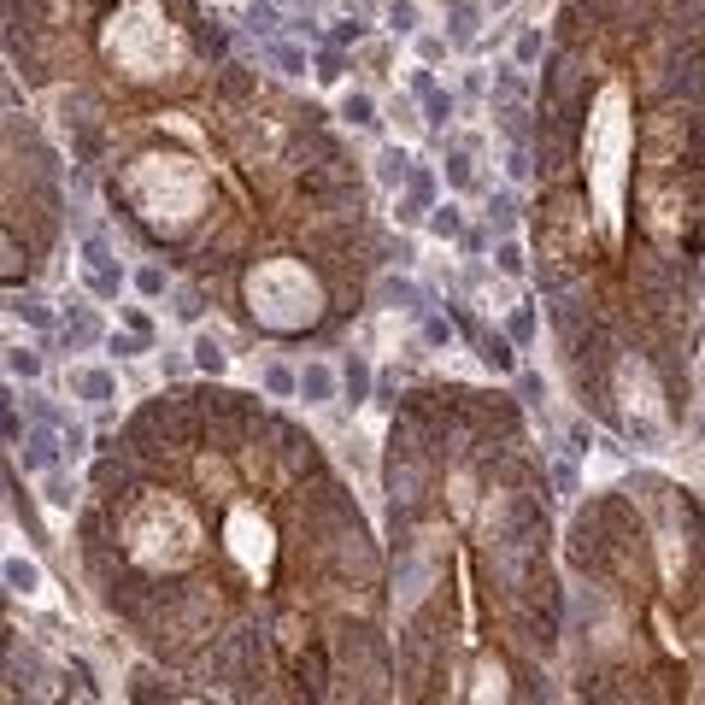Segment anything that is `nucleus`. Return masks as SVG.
Here are the masks:
<instances>
[{"mask_svg": "<svg viewBox=\"0 0 705 705\" xmlns=\"http://www.w3.org/2000/svg\"><path fill=\"white\" fill-rule=\"evenodd\" d=\"M247 306H253V318L265 329H306L318 318V306H324V294H318L311 270L277 259V265H259L247 277Z\"/></svg>", "mask_w": 705, "mask_h": 705, "instance_id": "f257e3e1", "label": "nucleus"}, {"mask_svg": "<svg viewBox=\"0 0 705 705\" xmlns=\"http://www.w3.org/2000/svg\"><path fill=\"white\" fill-rule=\"evenodd\" d=\"M229 547H236V559L247 564V570H265V559H270V529L259 523L253 506H241L236 518H229Z\"/></svg>", "mask_w": 705, "mask_h": 705, "instance_id": "f03ea898", "label": "nucleus"}, {"mask_svg": "<svg viewBox=\"0 0 705 705\" xmlns=\"http://www.w3.org/2000/svg\"><path fill=\"white\" fill-rule=\"evenodd\" d=\"M18 459H24V470H36V477H47V470L65 465V441H59L54 423H42V429H29L24 441H18Z\"/></svg>", "mask_w": 705, "mask_h": 705, "instance_id": "7ed1b4c3", "label": "nucleus"}, {"mask_svg": "<svg viewBox=\"0 0 705 705\" xmlns=\"http://www.w3.org/2000/svg\"><path fill=\"white\" fill-rule=\"evenodd\" d=\"M411 95H418V106H423V124H435V129L452 124V112H459V95L435 83V70H418V77H411Z\"/></svg>", "mask_w": 705, "mask_h": 705, "instance_id": "20e7f679", "label": "nucleus"}, {"mask_svg": "<svg viewBox=\"0 0 705 705\" xmlns=\"http://www.w3.org/2000/svg\"><path fill=\"white\" fill-rule=\"evenodd\" d=\"M300 400L306 406H336L341 400V370L329 359H306L300 365Z\"/></svg>", "mask_w": 705, "mask_h": 705, "instance_id": "39448f33", "label": "nucleus"}, {"mask_svg": "<svg viewBox=\"0 0 705 705\" xmlns=\"http://www.w3.org/2000/svg\"><path fill=\"white\" fill-rule=\"evenodd\" d=\"M377 300H382L388 311H406V318H423V311H429V294H423L411 277H400V270L377 277Z\"/></svg>", "mask_w": 705, "mask_h": 705, "instance_id": "423d86ee", "label": "nucleus"}, {"mask_svg": "<svg viewBox=\"0 0 705 705\" xmlns=\"http://www.w3.org/2000/svg\"><path fill=\"white\" fill-rule=\"evenodd\" d=\"M59 336H65L70 352H88V347H100V341H106V329H100V318L88 306H77V300H70V306L59 311Z\"/></svg>", "mask_w": 705, "mask_h": 705, "instance_id": "0eeeda50", "label": "nucleus"}, {"mask_svg": "<svg viewBox=\"0 0 705 705\" xmlns=\"http://www.w3.org/2000/svg\"><path fill=\"white\" fill-rule=\"evenodd\" d=\"M70 394L88 400V406H112L118 400V377L106 365H77L70 370Z\"/></svg>", "mask_w": 705, "mask_h": 705, "instance_id": "6e6552de", "label": "nucleus"}, {"mask_svg": "<svg viewBox=\"0 0 705 705\" xmlns=\"http://www.w3.org/2000/svg\"><path fill=\"white\" fill-rule=\"evenodd\" d=\"M477 36H482V6H477V0H452V6H447V42L459 47V54H470Z\"/></svg>", "mask_w": 705, "mask_h": 705, "instance_id": "1a4fd4ad", "label": "nucleus"}, {"mask_svg": "<svg viewBox=\"0 0 705 705\" xmlns=\"http://www.w3.org/2000/svg\"><path fill=\"white\" fill-rule=\"evenodd\" d=\"M370 165H377L370 177H377L382 188H394V195H400V188L411 183V165H418V159H411L406 147H394V141H388V147H377V159H370Z\"/></svg>", "mask_w": 705, "mask_h": 705, "instance_id": "9d476101", "label": "nucleus"}, {"mask_svg": "<svg viewBox=\"0 0 705 705\" xmlns=\"http://www.w3.org/2000/svg\"><path fill=\"white\" fill-rule=\"evenodd\" d=\"M477 352H482V365L500 370V377H518V341L500 336V329H477Z\"/></svg>", "mask_w": 705, "mask_h": 705, "instance_id": "9b49d317", "label": "nucleus"}, {"mask_svg": "<svg viewBox=\"0 0 705 705\" xmlns=\"http://www.w3.org/2000/svg\"><path fill=\"white\" fill-rule=\"evenodd\" d=\"M0 576H6V593H42V564L36 559H24V552H6L0 559Z\"/></svg>", "mask_w": 705, "mask_h": 705, "instance_id": "f8f14e48", "label": "nucleus"}, {"mask_svg": "<svg viewBox=\"0 0 705 705\" xmlns=\"http://www.w3.org/2000/svg\"><path fill=\"white\" fill-rule=\"evenodd\" d=\"M518 224H523V200L511 195V188H494V195H488V229H494V241L518 236Z\"/></svg>", "mask_w": 705, "mask_h": 705, "instance_id": "ddd939ff", "label": "nucleus"}, {"mask_svg": "<svg viewBox=\"0 0 705 705\" xmlns=\"http://www.w3.org/2000/svg\"><path fill=\"white\" fill-rule=\"evenodd\" d=\"M423 229H429V236L435 241H465V212L452 206V200H435V206H429V218H423Z\"/></svg>", "mask_w": 705, "mask_h": 705, "instance_id": "4468645a", "label": "nucleus"}, {"mask_svg": "<svg viewBox=\"0 0 705 705\" xmlns=\"http://www.w3.org/2000/svg\"><path fill=\"white\" fill-rule=\"evenodd\" d=\"M6 311H12V318H24L29 329H59L54 300H42V294H12V300H6Z\"/></svg>", "mask_w": 705, "mask_h": 705, "instance_id": "2eb2a0df", "label": "nucleus"}, {"mask_svg": "<svg viewBox=\"0 0 705 705\" xmlns=\"http://www.w3.org/2000/svg\"><path fill=\"white\" fill-rule=\"evenodd\" d=\"M370 382H377V377H370V359H365V352H347V365H341V394H347L352 406H365Z\"/></svg>", "mask_w": 705, "mask_h": 705, "instance_id": "dca6fc26", "label": "nucleus"}, {"mask_svg": "<svg viewBox=\"0 0 705 705\" xmlns=\"http://www.w3.org/2000/svg\"><path fill=\"white\" fill-rule=\"evenodd\" d=\"M341 124H352V129H382L377 100H370L365 88H347V95H341Z\"/></svg>", "mask_w": 705, "mask_h": 705, "instance_id": "f3484780", "label": "nucleus"}, {"mask_svg": "<svg viewBox=\"0 0 705 705\" xmlns=\"http://www.w3.org/2000/svg\"><path fill=\"white\" fill-rule=\"evenodd\" d=\"M441 177H447V188H459V195H470L477 183V159H470V147H447V159H441Z\"/></svg>", "mask_w": 705, "mask_h": 705, "instance_id": "a211bd4d", "label": "nucleus"}, {"mask_svg": "<svg viewBox=\"0 0 705 705\" xmlns=\"http://www.w3.org/2000/svg\"><path fill=\"white\" fill-rule=\"evenodd\" d=\"M188 359H195V370H200V377H224V370H229V352H224V341H218V336H206V329L195 336Z\"/></svg>", "mask_w": 705, "mask_h": 705, "instance_id": "6ab92c4d", "label": "nucleus"}, {"mask_svg": "<svg viewBox=\"0 0 705 705\" xmlns=\"http://www.w3.org/2000/svg\"><path fill=\"white\" fill-rule=\"evenodd\" d=\"M42 500H47L54 511H70L77 500H83V488H77V477L59 465V470H47V477H42Z\"/></svg>", "mask_w": 705, "mask_h": 705, "instance_id": "aec40b11", "label": "nucleus"}, {"mask_svg": "<svg viewBox=\"0 0 705 705\" xmlns=\"http://www.w3.org/2000/svg\"><path fill=\"white\" fill-rule=\"evenodd\" d=\"M382 29H388V36H418L423 29L418 0H382Z\"/></svg>", "mask_w": 705, "mask_h": 705, "instance_id": "412c9836", "label": "nucleus"}, {"mask_svg": "<svg viewBox=\"0 0 705 705\" xmlns=\"http://www.w3.org/2000/svg\"><path fill=\"white\" fill-rule=\"evenodd\" d=\"M265 59H270V70H282V77H306V65H311V54L300 42H265Z\"/></svg>", "mask_w": 705, "mask_h": 705, "instance_id": "4be33fe9", "label": "nucleus"}, {"mask_svg": "<svg viewBox=\"0 0 705 705\" xmlns=\"http://www.w3.org/2000/svg\"><path fill=\"white\" fill-rule=\"evenodd\" d=\"M59 441H65V465H83L88 452H95V447H88V441H95V429H88L83 418H65V423H59Z\"/></svg>", "mask_w": 705, "mask_h": 705, "instance_id": "5701e85b", "label": "nucleus"}, {"mask_svg": "<svg viewBox=\"0 0 705 705\" xmlns=\"http://www.w3.org/2000/svg\"><path fill=\"white\" fill-rule=\"evenodd\" d=\"M6 377L12 382H42V352L24 347V341H12V347H6Z\"/></svg>", "mask_w": 705, "mask_h": 705, "instance_id": "b1692460", "label": "nucleus"}, {"mask_svg": "<svg viewBox=\"0 0 705 705\" xmlns=\"http://www.w3.org/2000/svg\"><path fill=\"white\" fill-rule=\"evenodd\" d=\"M494 270H500V277H511V282L529 270V253H523L518 236H500V241H494Z\"/></svg>", "mask_w": 705, "mask_h": 705, "instance_id": "393cba45", "label": "nucleus"}, {"mask_svg": "<svg viewBox=\"0 0 705 705\" xmlns=\"http://www.w3.org/2000/svg\"><path fill=\"white\" fill-rule=\"evenodd\" d=\"M552 488H559V500H576L582 494V470H576V452L570 447L552 452Z\"/></svg>", "mask_w": 705, "mask_h": 705, "instance_id": "a878e982", "label": "nucleus"}, {"mask_svg": "<svg viewBox=\"0 0 705 705\" xmlns=\"http://www.w3.org/2000/svg\"><path fill=\"white\" fill-rule=\"evenodd\" d=\"M506 336L518 341V347H535V336H541L535 306H506Z\"/></svg>", "mask_w": 705, "mask_h": 705, "instance_id": "bb28decb", "label": "nucleus"}, {"mask_svg": "<svg viewBox=\"0 0 705 705\" xmlns=\"http://www.w3.org/2000/svg\"><path fill=\"white\" fill-rule=\"evenodd\" d=\"M83 282H88V294H95V300H118V288H124V270H118V265H88Z\"/></svg>", "mask_w": 705, "mask_h": 705, "instance_id": "cd10ccee", "label": "nucleus"}, {"mask_svg": "<svg viewBox=\"0 0 705 705\" xmlns=\"http://www.w3.org/2000/svg\"><path fill=\"white\" fill-rule=\"evenodd\" d=\"M265 394L270 400H294L300 394V370H288V365H277V359H270V365H265Z\"/></svg>", "mask_w": 705, "mask_h": 705, "instance_id": "c85d7f7f", "label": "nucleus"}, {"mask_svg": "<svg viewBox=\"0 0 705 705\" xmlns=\"http://www.w3.org/2000/svg\"><path fill=\"white\" fill-rule=\"evenodd\" d=\"M129 282H136V294H141V300H165V294H170L165 265H136V277H129Z\"/></svg>", "mask_w": 705, "mask_h": 705, "instance_id": "c756f323", "label": "nucleus"}, {"mask_svg": "<svg viewBox=\"0 0 705 705\" xmlns=\"http://www.w3.org/2000/svg\"><path fill=\"white\" fill-rule=\"evenodd\" d=\"M400 195H406V200H418V206L429 212V206H435V165H411V183L400 188Z\"/></svg>", "mask_w": 705, "mask_h": 705, "instance_id": "7c9ffc66", "label": "nucleus"}, {"mask_svg": "<svg viewBox=\"0 0 705 705\" xmlns=\"http://www.w3.org/2000/svg\"><path fill=\"white\" fill-rule=\"evenodd\" d=\"M311 65H318V83H341V77H347V54H341L336 42L318 47V54H311Z\"/></svg>", "mask_w": 705, "mask_h": 705, "instance_id": "2f4dec72", "label": "nucleus"}, {"mask_svg": "<svg viewBox=\"0 0 705 705\" xmlns=\"http://www.w3.org/2000/svg\"><path fill=\"white\" fill-rule=\"evenodd\" d=\"M541 54H547V36H541L535 24H529V29H518V47H511V59H518V65L529 70V65H541Z\"/></svg>", "mask_w": 705, "mask_h": 705, "instance_id": "473e14b6", "label": "nucleus"}, {"mask_svg": "<svg viewBox=\"0 0 705 705\" xmlns=\"http://www.w3.org/2000/svg\"><path fill=\"white\" fill-rule=\"evenodd\" d=\"M170 300H177V324H200V311H206V294L200 288H170Z\"/></svg>", "mask_w": 705, "mask_h": 705, "instance_id": "72a5a7b5", "label": "nucleus"}, {"mask_svg": "<svg viewBox=\"0 0 705 705\" xmlns=\"http://www.w3.org/2000/svg\"><path fill=\"white\" fill-rule=\"evenodd\" d=\"M418 324H423V341H429V347H452V318H441L435 306L423 311Z\"/></svg>", "mask_w": 705, "mask_h": 705, "instance_id": "f704fd0d", "label": "nucleus"}, {"mask_svg": "<svg viewBox=\"0 0 705 705\" xmlns=\"http://www.w3.org/2000/svg\"><path fill=\"white\" fill-rule=\"evenodd\" d=\"M518 400L523 406H547V382H541L535 370H518Z\"/></svg>", "mask_w": 705, "mask_h": 705, "instance_id": "c9c22d12", "label": "nucleus"}, {"mask_svg": "<svg viewBox=\"0 0 705 705\" xmlns=\"http://www.w3.org/2000/svg\"><path fill=\"white\" fill-rule=\"evenodd\" d=\"M106 347H112V359H136V352H147V336L124 329V336H106Z\"/></svg>", "mask_w": 705, "mask_h": 705, "instance_id": "e433bc0d", "label": "nucleus"}, {"mask_svg": "<svg viewBox=\"0 0 705 705\" xmlns=\"http://www.w3.org/2000/svg\"><path fill=\"white\" fill-rule=\"evenodd\" d=\"M447 36H423V29H418V59H423V65H441V59H447Z\"/></svg>", "mask_w": 705, "mask_h": 705, "instance_id": "4c0bfd02", "label": "nucleus"}, {"mask_svg": "<svg viewBox=\"0 0 705 705\" xmlns=\"http://www.w3.org/2000/svg\"><path fill=\"white\" fill-rule=\"evenodd\" d=\"M506 177H511V183H529V177H535V165H529L523 147H506Z\"/></svg>", "mask_w": 705, "mask_h": 705, "instance_id": "58836bf2", "label": "nucleus"}, {"mask_svg": "<svg viewBox=\"0 0 705 705\" xmlns=\"http://www.w3.org/2000/svg\"><path fill=\"white\" fill-rule=\"evenodd\" d=\"M564 441H570V452H576V459H582V452L593 447V429H588V423L576 418V423H570V429H564Z\"/></svg>", "mask_w": 705, "mask_h": 705, "instance_id": "ea45409f", "label": "nucleus"}, {"mask_svg": "<svg viewBox=\"0 0 705 705\" xmlns=\"http://www.w3.org/2000/svg\"><path fill=\"white\" fill-rule=\"evenodd\" d=\"M359 36H365V29H359V18H347V24H336V29H329V42H336V47H359Z\"/></svg>", "mask_w": 705, "mask_h": 705, "instance_id": "a19ab883", "label": "nucleus"}, {"mask_svg": "<svg viewBox=\"0 0 705 705\" xmlns=\"http://www.w3.org/2000/svg\"><path fill=\"white\" fill-rule=\"evenodd\" d=\"M124 324H129V329H136V336H147V341H153V324H147V318H141V311H136V306H124Z\"/></svg>", "mask_w": 705, "mask_h": 705, "instance_id": "79ce46f5", "label": "nucleus"}, {"mask_svg": "<svg viewBox=\"0 0 705 705\" xmlns=\"http://www.w3.org/2000/svg\"><path fill=\"white\" fill-rule=\"evenodd\" d=\"M183 370H195V359H183V352H165V377H183Z\"/></svg>", "mask_w": 705, "mask_h": 705, "instance_id": "37998d69", "label": "nucleus"}]
</instances>
